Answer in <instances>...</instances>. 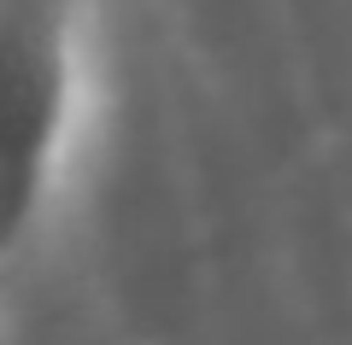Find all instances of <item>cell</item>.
<instances>
[{
    "label": "cell",
    "instance_id": "1",
    "mask_svg": "<svg viewBox=\"0 0 352 345\" xmlns=\"http://www.w3.org/2000/svg\"><path fill=\"white\" fill-rule=\"evenodd\" d=\"M76 94V0H0V252L47 193Z\"/></svg>",
    "mask_w": 352,
    "mask_h": 345
}]
</instances>
